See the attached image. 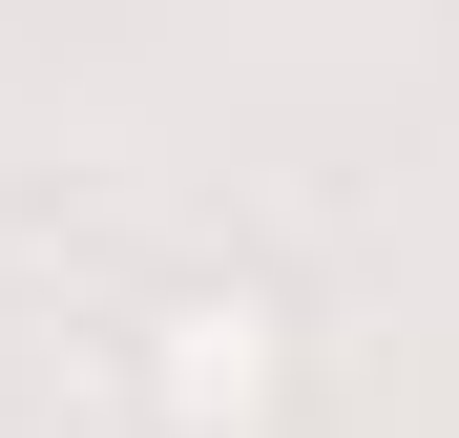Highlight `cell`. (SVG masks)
Wrapping results in <instances>:
<instances>
[{"label":"cell","mask_w":459,"mask_h":438,"mask_svg":"<svg viewBox=\"0 0 459 438\" xmlns=\"http://www.w3.org/2000/svg\"><path fill=\"white\" fill-rule=\"evenodd\" d=\"M292 397H314V334H292L272 271H168L126 313V417L146 438H292Z\"/></svg>","instance_id":"obj_1"}]
</instances>
